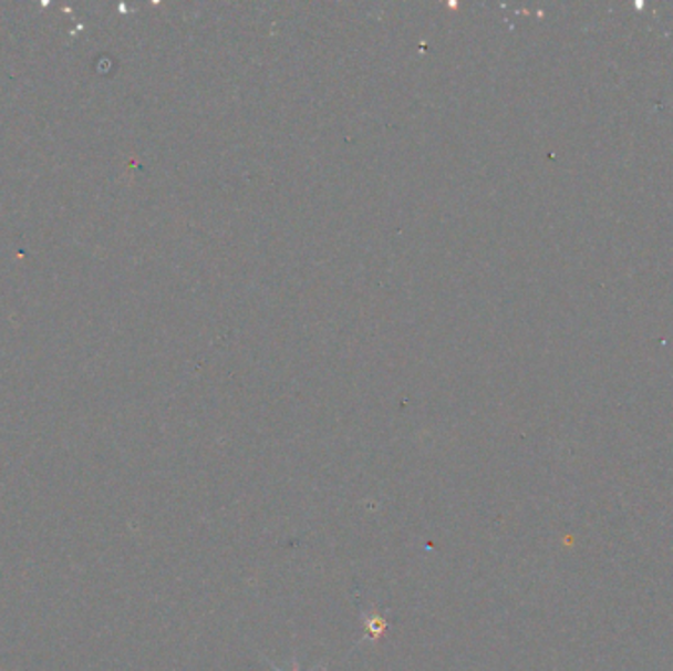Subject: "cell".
<instances>
[{
    "label": "cell",
    "mask_w": 673,
    "mask_h": 671,
    "mask_svg": "<svg viewBox=\"0 0 673 671\" xmlns=\"http://www.w3.org/2000/svg\"><path fill=\"white\" fill-rule=\"evenodd\" d=\"M268 663H270V668H272V671H300V665H298V660H293L292 670H280V668H278V665H275V663H272V662H268Z\"/></svg>",
    "instance_id": "2"
},
{
    "label": "cell",
    "mask_w": 673,
    "mask_h": 671,
    "mask_svg": "<svg viewBox=\"0 0 673 671\" xmlns=\"http://www.w3.org/2000/svg\"><path fill=\"white\" fill-rule=\"evenodd\" d=\"M364 624V638L366 640H371V642H376V640H381L382 634L386 632V627H389V622L386 619L382 617L379 610L372 609L371 612H366L363 617Z\"/></svg>",
    "instance_id": "1"
}]
</instances>
